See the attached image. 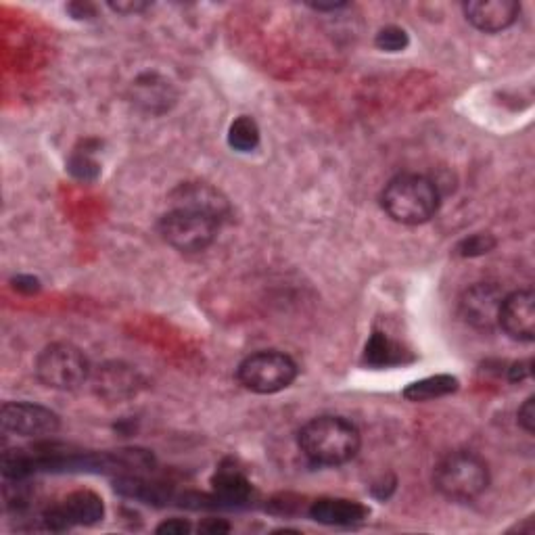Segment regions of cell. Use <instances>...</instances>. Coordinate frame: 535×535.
Returning <instances> with one entry per match:
<instances>
[{
	"label": "cell",
	"mask_w": 535,
	"mask_h": 535,
	"mask_svg": "<svg viewBox=\"0 0 535 535\" xmlns=\"http://www.w3.org/2000/svg\"><path fill=\"white\" fill-rule=\"evenodd\" d=\"M155 531L157 533H168V535H184V533L193 531V525L189 521H184V519H170V521L159 523Z\"/></svg>",
	"instance_id": "d4e9b609"
},
{
	"label": "cell",
	"mask_w": 535,
	"mask_h": 535,
	"mask_svg": "<svg viewBox=\"0 0 535 535\" xmlns=\"http://www.w3.org/2000/svg\"><path fill=\"white\" fill-rule=\"evenodd\" d=\"M0 425L5 433L17 437H46L55 435L61 418L51 408L32 402H7L0 408Z\"/></svg>",
	"instance_id": "ba28073f"
},
{
	"label": "cell",
	"mask_w": 535,
	"mask_h": 535,
	"mask_svg": "<svg viewBox=\"0 0 535 535\" xmlns=\"http://www.w3.org/2000/svg\"><path fill=\"white\" fill-rule=\"evenodd\" d=\"M517 423L525 433L529 435L535 433V395H529V398L523 402V406L519 408Z\"/></svg>",
	"instance_id": "603a6c76"
},
{
	"label": "cell",
	"mask_w": 535,
	"mask_h": 535,
	"mask_svg": "<svg viewBox=\"0 0 535 535\" xmlns=\"http://www.w3.org/2000/svg\"><path fill=\"white\" fill-rule=\"evenodd\" d=\"M170 207L178 209H191V212H199L205 216H212L220 224L226 222L232 214V207L228 197L216 189L214 184L207 182H182L168 197Z\"/></svg>",
	"instance_id": "30bf717a"
},
{
	"label": "cell",
	"mask_w": 535,
	"mask_h": 535,
	"mask_svg": "<svg viewBox=\"0 0 535 535\" xmlns=\"http://www.w3.org/2000/svg\"><path fill=\"white\" fill-rule=\"evenodd\" d=\"M408 44H410V36L400 26H385L375 36V46L385 53H402L408 49Z\"/></svg>",
	"instance_id": "44dd1931"
},
{
	"label": "cell",
	"mask_w": 535,
	"mask_h": 535,
	"mask_svg": "<svg viewBox=\"0 0 535 535\" xmlns=\"http://www.w3.org/2000/svg\"><path fill=\"white\" fill-rule=\"evenodd\" d=\"M504 291L496 283H475L464 289L458 299L460 318L475 331L490 333L498 327V316L504 301Z\"/></svg>",
	"instance_id": "9c48e42d"
},
{
	"label": "cell",
	"mask_w": 535,
	"mask_h": 535,
	"mask_svg": "<svg viewBox=\"0 0 535 535\" xmlns=\"http://www.w3.org/2000/svg\"><path fill=\"white\" fill-rule=\"evenodd\" d=\"M13 287L17 291H23V293H38L40 291V281H38V278H34V276H23V274H19V276L13 278Z\"/></svg>",
	"instance_id": "4316f807"
},
{
	"label": "cell",
	"mask_w": 535,
	"mask_h": 535,
	"mask_svg": "<svg viewBox=\"0 0 535 535\" xmlns=\"http://www.w3.org/2000/svg\"><path fill=\"white\" fill-rule=\"evenodd\" d=\"M402 356H404V352L398 343L389 339L385 333L375 331L366 343L364 364H368L372 368H387V366L404 362Z\"/></svg>",
	"instance_id": "e0dca14e"
},
{
	"label": "cell",
	"mask_w": 535,
	"mask_h": 535,
	"mask_svg": "<svg viewBox=\"0 0 535 535\" xmlns=\"http://www.w3.org/2000/svg\"><path fill=\"white\" fill-rule=\"evenodd\" d=\"M69 172L82 178V180H92V178H97V174H99V164L97 161H92L88 155L78 153L72 157V161H69Z\"/></svg>",
	"instance_id": "7402d4cb"
},
{
	"label": "cell",
	"mask_w": 535,
	"mask_h": 535,
	"mask_svg": "<svg viewBox=\"0 0 535 535\" xmlns=\"http://www.w3.org/2000/svg\"><path fill=\"white\" fill-rule=\"evenodd\" d=\"M260 126L249 115H241L228 128V145L239 153H251L260 147Z\"/></svg>",
	"instance_id": "d6986e66"
},
{
	"label": "cell",
	"mask_w": 535,
	"mask_h": 535,
	"mask_svg": "<svg viewBox=\"0 0 535 535\" xmlns=\"http://www.w3.org/2000/svg\"><path fill=\"white\" fill-rule=\"evenodd\" d=\"M462 11L475 30L500 34L515 26L521 15V5L517 0H471L462 5Z\"/></svg>",
	"instance_id": "4fadbf2b"
},
{
	"label": "cell",
	"mask_w": 535,
	"mask_h": 535,
	"mask_svg": "<svg viewBox=\"0 0 535 535\" xmlns=\"http://www.w3.org/2000/svg\"><path fill=\"white\" fill-rule=\"evenodd\" d=\"M498 327L521 343H533L535 339V293L531 289H519L504 295Z\"/></svg>",
	"instance_id": "8fae6325"
},
{
	"label": "cell",
	"mask_w": 535,
	"mask_h": 535,
	"mask_svg": "<svg viewBox=\"0 0 535 535\" xmlns=\"http://www.w3.org/2000/svg\"><path fill=\"white\" fill-rule=\"evenodd\" d=\"M308 7L314 9V11H337V9H343L347 5L345 3H329V5H324V3H310Z\"/></svg>",
	"instance_id": "f546056e"
},
{
	"label": "cell",
	"mask_w": 535,
	"mask_h": 535,
	"mask_svg": "<svg viewBox=\"0 0 535 535\" xmlns=\"http://www.w3.org/2000/svg\"><path fill=\"white\" fill-rule=\"evenodd\" d=\"M368 515L370 510L356 500L320 498L310 506V517L322 525H335V527L356 525L366 521Z\"/></svg>",
	"instance_id": "9a60e30c"
},
{
	"label": "cell",
	"mask_w": 535,
	"mask_h": 535,
	"mask_svg": "<svg viewBox=\"0 0 535 535\" xmlns=\"http://www.w3.org/2000/svg\"><path fill=\"white\" fill-rule=\"evenodd\" d=\"M128 101L143 113L164 115L176 105L178 92L168 78L157 72H145L130 84Z\"/></svg>",
	"instance_id": "7c38bea8"
},
{
	"label": "cell",
	"mask_w": 535,
	"mask_h": 535,
	"mask_svg": "<svg viewBox=\"0 0 535 535\" xmlns=\"http://www.w3.org/2000/svg\"><path fill=\"white\" fill-rule=\"evenodd\" d=\"M34 372L38 381L57 391L80 389L92 375V366L78 345L57 341L36 356Z\"/></svg>",
	"instance_id": "277c9868"
},
{
	"label": "cell",
	"mask_w": 535,
	"mask_h": 535,
	"mask_svg": "<svg viewBox=\"0 0 535 535\" xmlns=\"http://www.w3.org/2000/svg\"><path fill=\"white\" fill-rule=\"evenodd\" d=\"M201 533H228L230 525L226 521H218V519H207L199 525Z\"/></svg>",
	"instance_id": "f1b7e54d"
},
{
	"label": "cell",
	"mask_w": 535,
	"mask_h": 535,
	"mask_svg": "<svg viewBox=\"0 0 535 535\" xmlns=\"http://www.w3.org/2000/svg\"><path fill=\"white\" fill-rule=\"evenodd\" d=\"M67 13L72 15L74 19H92V17H97V9L92 7V5H84V3L67 5Z\"/></svg>",
	"instance_id": "83f0119b"
},
{
	"label": "cell",
	"mask_w": 535,
	"mask_h": 535,
	"mask_svg": "<svg viewBox=\"0 0 535 535\" xmlns=\"http://www.w3.org/2000/svg\"><path fill=\"white\" fill-rule=\"evenodd\" d=\"M487 462L469 450H456L441 458L433 469L435 490L452 502H473L490 487Z\"/></svg>",
	"instance_id": "3957f363"
},
{
	"label": "cell",
	"mask_w": 535,
	"mask_h": 535,
	"mask_svg": "<svg viewBox=\"0 0 535 535\" xmlns=\"http://www.w3.org/2000/svg\"><path fill=\"white\" fill-rule=\"evenodd\" d=\"M214 490L226 502H245L251 494L249 479L235 467H222L214 475Z\"/></svg>",
	"instance_id": "ac0fdd59"
},
{
	"label": "cell",
	"mask_w": 535,
	"mask_h": 535,
	"mask_svg": "<svg viewBox=\"0 0 535 535\" xmlns=\"http://www.w3.org/2000/svg\"><path fill=\"white\" fill-rule=\"evenodd\" d=\"M237 379L251 393L272 395L293 385L297 379V364L289 354L283 352H255L239 364Z\"/></svg>",
	"instance_id": "8992f818"
},
{
	"label": "cell",
	"mask_w": 535,
	"mask_h": 535,
	"mask_svg": "<svg viewBox=\"0 0 535 535\" xmlns=\"http://www.w3.org/2000/svg\"><path fill=\"white\" fill-rule=\"evenodd\" d=\"M498 241L490 235V232H477V235H471L467 239H462L454 253L458 258H481V255L492 253L496 249Z\"/></svg>",
	"instance_id": "ffe728a7"
},
{
	"label": "cell",
	"mask_w": 535,
	"mask_h": 535,
	"mask_svg": "<svg viewBox=\"0 0 535 535\" xmlns=\"http://www.w3.org/2000/svg\"><path fill=\"white\" fill-rule=\"evenodd\" d=\"M297 446L314 467H341L358 456L362 435L347 418L324 414L299 429Z\"/></svg>",
	"instance_id": "6da1fadb"
},
{
	"label": "cell",
	"mask_w": 535,
	"mask_h": 535,
	"mask_svg": "<svg viewBox=\"0 0 535 535\" xmlns=\"http://www.w3.org/2000/svg\"><path fill=\"white\" fill-rule=\"evenodd\" d=\"M441 205L439 184L425 174H398L381 193L383 212L398 224L421 226L435 218Z\"/></svg>",
	"instance_id": "7a4b0ae2"
},
{
	"label": "cell",
	"mask_w": 535,
	"mask_h": 535,
	"mask_svg": "<svg viewBox=\"0 0 535 535\" xmlns=\"http://www.w3.org/2000/svg\"><path fill=\"white\" fill-rule=\"evenodd\" d=\"M460 387V381L452 375H435L427 377L421 381H414L404 389V398L412 404H423V402H433L439 398H446V395L456 393Z\"/></svg>",
	"instance_id": "2e32d148"
},
{
	"label": "cell",
	"mask_w": 535,
	"mask_h": 535,
	"mask_svg": "<svg viewBox=\"0 0 535 535\" xmlns=\"http://www.w3.org/2000/svg\"><path fill=\"white\" fill-rule=\"evenodd\" d=\"M109 9L120 15H136L151 9L149 3H141V0H120V3H109Z\"/></svg>",
	"instance_id": "cb8c5ba5"
},
{
	"label": "cell",
	"mask_w": 535,
	"mask_h": 535,
	"mask_svg": "<svg viewBox=\"0 0 535 535\" xmlns=\"http://www.w3.org/2000/svg\"><path fill=\"white\" fill-rule=\"evenodd\" d=\"M531 366L533 362L531 360H519L515 364H510L508 368V381L510 383H523L531 377Z\"/></svg>",
	"instance_id": "484cf974"
},
{
	"label": "cell",
	"mask_w": 535,
	"mask_h": 535,
	"mask_svg": "<svg viewBox=\"0 0 535 535\" xmlns=\"http://www.w3.org/2000/svg\"><path fill=\"white\" fill-rule=\"evenodd\" d=\"M105 517V504L101 496L90 490H78L69 494L57 506L44 510L42 527L49 531H65L72 527H92Z\"/></svg>",
	"instance_id": "52a82bcc"
},
{
	"label": "cell",
	"mask_w": 535,
	"mask_h": 535,
	"mask_svg": "<svg viewBox=\"0 0 535 535\" xmlns=\"http://www.w3.org/2000/svg\"><path fill=\"white\" fill-rule=\"evenodd\" d=\"M141 385V377L138 372L122 362L103 364L95 377V391L105 400L122 402L132 398Z\"/></svg>",
	"instance_id": "5bb4252c"
},
{
	"label": "cell",
	"mask_w": 535,
	"mask_h": 535,
	"mask_svg": "<svg viewBox=\"0 0 535 535\" xmlns=\"http://www.w3.org/2000/svg\"><path fill=\"white\" fill-rule=\"evenodd\" d=\"M220 226L222 224L212 216L178 207H170L157 222L159 237L180 253L205 251L216 241Z\"/></svg>",
	"instance_id": "5b68a950"
}]
</instances>
